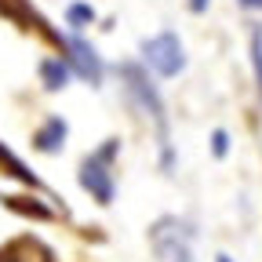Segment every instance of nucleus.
<instances>
[{"label": "nucleus", "instance_id": "obj_10", "mask_svg": "<svg viewBox=\"0 0 262 262\" xmlns=\"http://www.w3.org/2000/svg\"><path fill=\"white\" fill-rule=\"evenodd\" d=\"M208 153H211V160H229V153H233V135H229V127H211L208 131Z\"/></svg>", "mask_w": 262, "mask_h": 262}, {"label": "nucleus", "instance_id": "obj_11", "mask_svg": "<svg viewBox=\"0 0 262 262\" xmlns=\"http://www.w3.org/2000/svg\"><path fill=\"white\" fill-rule=\"evenodd\" d=\"M186 11L201 18V15H208V11H211V0H186Z\"/></svg>", "mask_w": 262, "mask_h": 262}, {"label": "nucleus", "instance_id": "obj_1", "mask_svg": "<svg viewBox=\"0 0 262 262\" xmlns=\"http://www.w3.org/2000/svg\"><path fill=\"white\" fill-rule=\"evenodd\" d=\"M113 73L120 77V91H124V102L142 113L153 127H157V139H171V120H168V102L160 95L157 77L146 70L139 58H120L113 66Z\"/></svg>", "mask_w": 262, "mask_h": 262}, {"label": "nucleus", "instance_id": "obj_8", "mask_svg": "<svg viewBox=\"0 0 262 262\" xmlns=\"http://www.w3.org/2000/svg\"><path fill=\"white\" fill-rule=\"evenodd\" d=\"M62 18H66V33H80L84 37V29H91L98 22V11L91 4H84V0H70L62 8Z\"/></svg>", "mask_w": 262, "mask_h": 262}, {"label": "nucleus", "instance_id": "obj_5", "mask_svg": "<svg viewBox=\"0 0 262 262\" xmlns=\"http://www.w3.org/2000/svg\"><path fill=\"white\" fill-rule=\"evenodd\" d=\"M77 186L91 196L98 208H110V204L117 201V175H113V164L102 160L95 149L84 153L80 164H77Z\"/></svg>", "mask_w": 262, "mask_h": 262}, {"label": "nucleus", "instance_id": "obj_3", "mask_svg": "<svg viewBox=\"0 0 262 262\" xmlns=\"http://www.w3.org/2000/svg\"><path fill=\"white\" fill-rule=\"evenodd\" d=\"M196 237H201V229L186 215H160L146 229V241H149V251H153L157 262H168L182 248H196Z\"/></svg>", "mask_w": 262, "mask_h": 262}, {"label": "nucleus", "instance_id": "obj_7", "mask_svg": "<svg viewBox=\"0 0 262 262\" xmlns=\"http://www.w3.org/2000/svg\"><path fill=\"white\" fill-rule=\"evenodd\" d=\"M70 80H73V70L66 66V58H62V55H58V58H44V62H40V84H44V91L58 95V91L70 88Z\"/></svg>", "mask_w": 262, "mask_h": 262}, {"label": "nucleus", "instance_id": "obj_4", "mask_svg": "<svg viewBox=\"0 0 262 262\" xmlns=\"http://www.w3.org/2000/svg\"><path fill=\"white\" fill-rule=\"evenodd\" d=\"M62 58L73 70V77L84 80L88 88H102L106 84V70H110V66H106V58L98 55V48L88 37H80V33H66V37H62Z\"/></svg>", "mask_w": 262, "mask_h": 262}, {"label": "nucleus", "instance_id": "obj_2", "mask_svg": "<svg viewBox=\"0 0 262 262\" xmlns=\"http://www.w3.org/2000/svg\"><path fill=\"white\" fill-rule=\"evenodd\" d=\"M135 58L146 66L157 80H175V77L186 73V66H189L186 40L179 37V29H171V26H164V29L149 33V37H142Z\"/></svg>", "mask_w": 262, "mask_h": 262}, {"label": "nucleus", "instance_id": "obj_14", "mask_svg": "<svg viewBox=\"0 0 262 262\" xmlns=\"http://www.w3.org/2000/svg\"><path fill=\"white\" fill-rule=\"evenodd\" d=\"M211 262H237V258H233V255H229V251H219V255H215Z\"/></svg>", "mask_w": 262, "mask_h": 262}, {"label": "nucleus", "instance_id": "obj_12", "mask_svg": "<svg viewBox=\"0 0 262 262\" xmlns=\"http://www.w3.org/2000/svg\"><path fill=\"white\" fill-rule=\"evenodd\" d=\"M233 4L241 11H248V15H262V0H233Z\"/></svg>", "mask_w": 262, "mask_h": 262}, {"label": "nucleus", "instance_id": "obj_9", "mask_svg": "<svg viewBox=\"0 0 262 262\" xmlns=\"http://www.w3.org/2000/svg\"><path fill=\"white\" fill-rule=\"evenodd\" d=\"M248 62H251L255 91L262 98V22H248Z\"/></svg>", "mask_w": 262, "mask_h": 262}, {"label": "nucleus", "instance_id": "obj_6", "mask_svg": "<svg viewBox=\"0 0 262 262\" xmlns=\"http://www.w3.org/2000/svg\"><path fill=\"white\" fill-rule=\"evenodd\" d=\"M66 142H70V120L51 113L37 131H33V149L44 153V157H58L66 149Z\"/></svg>", "mask_w": 262, "mask_h": 262}, {"label": "nucleus", "instance_id": "obj_13", "mask_svg": "<svg viewBox=\"0 0 262 262\" xmlns=\"http://www.w3.org/2000/svg\"><path fill=\"white\" fill-rule=\"evenodd\" d=\"M168 262H201V258H196V248H182L179 255H171Z\"/></svg>", "mask_w": 262, "mask_h": 262}]
</instances>
